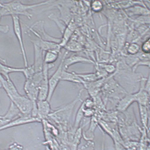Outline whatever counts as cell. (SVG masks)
I'll use <instances>...</instances> for the list:
<instances>
[{
    "label": "cell",
    "mask_w": 150,
    "mask_h": 150,
    "mask_svg": "<svg viewBox=\"0 0 150 150\" xmlns=\"http://www.w3.org/2000/svg\"><path fill=\"white\" fill-rule=\"evenodd\" d=\"M35 38L31 39L33 45L38 46L43 51H47L52 50L61 51L62 47L59 44L50 41L44 40L41 38L35 36Z\"/></svg>",
    "instance_id": "obj_8"
},
{
    "label": "cell",
    "mask_w": 150,
    "mask_h": 150,
    "mask_svg": "<svg viewBox=\"0 0 150 150\" xmlns=\"http://www.w3.org/2000/svg\"><path fill=\"white\" fill-rule=\"evenodd\" d=\"M37 117L42 119L47 117L50 112V102L47 100L37 101Z\"/></svg>",
    "instance_id": "obj_12"
},
{
    "label": "cell",
    "mask_w": 150,
    "mask_h": 150,
    "mask_svg": "<svg viewBox=\"0 0 150 150\" xmlns=\"http://www.w3.org/2000/svg\"><path fill=\"white\" fill-rule=\"evenodd\" d=\"M140 66H144L149 67L150 60H139L137 63L132 67V71L134 72L138 67Z\"/></svg>",
    "instance_id": "obj_28"
},
{
    "label": "cell",
    "mask_w": 150,
    "mask_h": 150,
    "mask_svg": "<svg viewBox=\"0 0 150 150\" xmlns=\"http://www.w3.org/2000/svg\"><path fill=\"white\" fill-rule=\"evenodd\" d=\"M43 77L42 71L37 72L32 77L26 79L24 89L26 96L33 104V109H37L39 88Z\"/></svg>",
    "instance_id": "obj_2"
},
{
    "label": "cell",
    "mask_w": 150,
    "mask_h": 150,
    "mask_svg": "<svg viewBox=\"0 0 150 150\" xmlns=\"http://www.w3.org/2000/svg\"><path fill=\"white\" fill-rule=\"evenodd\" d=\"M129 16L140 15L141 16L149 15V10L143 6H135L131 7L125 10Z\"/></svg>",
    "instance_id": "obj_13"
},
{
    "label": "cell",
    "mask_w": 150,
    "mask_h": 150,
    "mask_svg": "<svg viewBox=\"0 0 150 150\" xmlns=\"http://www.w3.org/2000/svg\"><path fill=\"white\" fill-rule=\"evenodd\" d=\"M54 66L53 64L50 65L44 64L42 71L43 77L39 88L38 101L46 100L47 99L49 91V71Z\"/></svg>",
    "instance_id": "obj_4"
},
{
    "label": "cell",
    "mask_w": 150,
    "mask_h": 150,
    "mask_svg": "<svg viewBox=\"0 0 150 150\" xmlns=\"http://www.w3.org/2000/svg\"><path fill=\"white\" fill-rule=\"evenodd\" d=\"M67 51L72 52H79L82 51V46L80 43L74 40H70L64 47Z\"/></svg>",
    "instance_id": "obj_19"
},
{
    "label": "cell",
    "mask_w": 150,
    "mask_h": 150,
    "mask_svg": "<svg viewBox=\"0 0 150 150\" xmlns=\"http://www.w3.org/2000/svg\"><path fill=\"white\" fill-rule=\"evenodd\" d=\"M2 17V16H1V13H0V21H1V17Z\"/></svg>",
    "instance_id": "obj_33"
},
{
    "label": "cell",
    "mask_w": 150,
    "mask_h": 150,
    "mask_svg": "<svg viewBox=\"0 0 150 150\" xmlns=\"http://www.w3.org/2000/svg\"><path fill=\"white\" fill-rule=\"evenodd\" d=\"M78 63L94 65L96 64L95 62L89 58L77 55H72L65 58L63 63V69L67 70L70 66Z\"/></svg>",
    "instance_id": "obj_9"
},
{
    "label": "cell",
    "mask_w": 150,
    "mask_h": 150,
    "mask_svg": "<svg viewBox=\"0 0 150 150\" xmlns=\"http://www.w3.org/2000/svg\"><path fill=\"white\" fill-rule=\"evenodd\" d=\"M2 87V85H1V81H0V88H1Z\"/></svg>",
    "instance_id": "obj_32"
},
{
    "label": "cell",
    "mask_w": 150,
    "mask_h": 150,
    "mask_svg": "<svg viewBox=\"0 0 150 150\" xmlns=\"http://www.w3.org/2000/svg\"><path fill=\"white\" fill-rule=\"evenodd\" d=\"M134 102L135 100L134 94H127L119 101L117 109L120 112L125 111Z\"/></svg>",
    "instance_id": "obj_11"
},
{
    "label": "cell",
    "mask_w": 150,
    "mask_h": 150,
    "mask_svg": "<svg viewBox=\"0 0 150 150\" xmlns=\"http://www.w3.org/2000/svg\"><path fill=\"white\" fill-rule=\"evenodd\" d=\"M84 107L83 103V102L77 111L75 125L74 126V128L75 129H77V128H78L81 120L83 117L84 116Z\"/></svg>",
    "instance_id": "obj_24"
},
{
    "label": "cell",
    "mask_w": 150,
    "mask_h": 150,
    "mask_svg": "<svg viewBox=\"0 0 150 150\" xmlns=\"http://www.w3.org/2000/svg\"><path fill=\"white\" fill-rule=\"evenodd\" d=\"M98 65L104 69L108 74L111 75L116 73L117 71L116 67L115 65L108 63L97 64Z\"/></svg>",
    "instance_id": "obj_22"
},
{
    "label": "cell",
    "mask_w": 150,
    "mask_h": 150,
    "mask_svg": "<svg viewBox=\"0 0 150 150\" xmlns=\"http://www.w3.org/2000/svg\"><path fill=\"white\" fill-rule=\"evenodd\" d=\"M34 59L33 65L35 73L42 71L44 65V52L42 50L33 45Z\"/></svg>",
    "instance_id": "obj_10"
},
{
    "label": "cell",
    "mask_w": 150,
    "mask_h": 150,
    "mask_svg": "<svg viewBox=\"0 0 150 150\" xmlns=\"http://www.w3.org/2000/svg\"><path fill=\"white\" fill-rule=\"evenodd\" d=\"M60 51L52 50L46 52L44 56V63L46 64H52L57 60Z\"/></svg>",
    "instance_id": "obj_18"
},
{
    "label": "cell",
    "mask_w": 150,
    "mask_h": 150,
    "mask_svg": "<svg viewBox=\"0 0 150 150\" xmlns=\"http://www.w3.org/2000/svg\"><path fill=\"white\" fill-rule=\"evenodd\" d=\"M75 74L83 81L85 82H92L100 79L96 73H78L75 72Z\"/></svg>",
    "instance_id": "obj_20"
},
{
    "label": "cell",
    "mask_w": 150,
    "mask_h": 150,
    "mask_svg": "<svg viewBox=\"0 0 150 150\" xmlns=\"http://www.w3.org/2000/svg\"><path fill=\"white\" fill-rule=\"evenodd\" d=\"M13 21V27L14 32L16 36L17 39L19 44L23 56L24 65L25 67L28 66L26 54L22 38V31L21 25L19 16L17 15L11 16Z\"/></svg>",
    "instance_id": "obj_5"
},
{
    "label": "cell",
    "mask_w": 150,
    "mask_h": 150,
    "mask_svg": "<svg viewBox=\"0 0 150 150\" xmlns=\"http://www.w3.org/2000/svg\"><path fill=\"white\" fill-rule=\"evenodd\" d=\"M22 115L18 108L11 101L8 111L3 117L10 122Z\"/></svg>",
    "instance_id": "obj_16"
},
{
    "label": "cell",
    "mask_w": 150,
    "mask_h": 150,
    "mask_svg": "<svg viewBox=\"0 0 150 150\" xmlns=\"http://www.w3.org/2000/svg\"><path fill=\"white\" fill-rule=\"evenodd\" d=\"M61 81L82 84L83 82L76 75L75 72H69L64 70L62 73Z\"/></svg>",
    "instance_id": "obj_15"
},
{
    "label": "cell",
    "mask_w": 150,
    "mask_h": 150,
    "mask_svg": "<svg viewBox=\"0 0 150 150\" xmlns=\"http://www.w3.org/2000/svg\"><path fill=\"white\" fill-rule=\"evenodd\" d=\"M9 27L7 25H0V32L4 33H7L9 32Z\"/></svg>",
    "instance_id": "obj_30"
},
{
    "label": "cell",
    "mask_w": 150,
    "mask_h": 150,
    "mask_svg": "<svg viewBox=\"0 0 150 150\" xmlns=\"http://www.w3.org/2000/svg\"><path fill=\"white\" fill-rule=\"evenodd\" d=\"M24 68H15L8 66L0 63V74L6 79L10 78L9 74L15 72L23 73Z\"/></svg>",
    "instance_id": "obj_14"
},
{
    "label": "cell",
    "mask_w": 150,
    "mask_h": 150,
    "mask_svg": "<svg viewBox=\"0 0 150 150\" xmlns=\"http://www.w3.org/2000/svg\"><path fill=\"white\" fill-rule=\"evenodd\" d=\"M82 150H94L92 144H87L83 148H82Z\"/></svg>",
    "instance_id": "obj_31"
},
{
    "label": "cell",
    "mask_w": 150,
    "mask_h": 150,
    "mask_svg": "<svg viewBox=\"0 0 150 150\" xmlns=\"http://www.w3.org/2000/svg\"><path fill=\"white\" fill-rule=\"evenodd\" d=\"M41 120L38 117H34L31 115H22L18 118L11 121L9 123L4 126L0 128V131L5 129L11 128V127L18 126L25 124L32 123L34 122H40Z\"/></svg>",
    "instance_id": "obj_6"
},
{
    "label": "cell",
    "mask_w": 150,
    "mask_h": 150,
    "mask_svg": "<svg viewBox=\"0 0 150 150\" xmlns=\"http://www.w3.org/2000/svg\"><path fill=\"white\" fill-rule=\"evenodd\" d=\"M51 1H45L32 4H25L20 1H15L9 2L0 3V13L1 16L10 15H22L29 19L32 18V15L29 13L28 10L40 6L49 4Z\"/></svg>",
    "instance_id": "obj_1"
},
{
    "label": "cell",
    "mask_w": 150,
    "mask_h": 150,
    "mask_svg": "<svg viewBox=\"0 0 150 150\" xmlns=\"http://www.w3.org/2000/svg\"><path fill=\"white\" fill-rule=\"evenodd\" d=\"M142 52L146 54H150V39L148 38L142 43L141 47Z\"/></svg>",
    "instance_id": "obj_27"
},
{
    "label": "cell",
    "mask_w": 150,
    "mask_h": 150,
    "mask_svg": "<svg viewBox=\"0 0 150 150\" xmlns=\"http://www.w3.org/2000/svg\"><path fill=\"white\" fill-rule=\"evenodd\" d=\"M49 18L51 20H52L53 21H54L57 26H58L60 31L62 34H63L65 29L67 28V26H65V24L63 22L61 21V20L58 19L57 17L52 14L49 15Z\"/></svg>",
    "instance_id": "obj_25"
},
{
    "label": "cell",
    "mask_w": 150,
    "mask_h": 150,
    "mask_svg": "<svg viewBox=\"0 0 150 150\" xmlns=\"http://www.w3.org/2000/svg\"><path fill=\"white\" fill-rule=\"evenodd\" d=\"M68 52L66 51L63 56L59 65L57 68L56 71L49 78V91L47 100L50 102L52 97L57 86L59 82L61 81L62 73L63 70V63L65 58L68 55Z\"/></svg>",
    "instance_id": "obj_3"
},
{
    "label": "cell",
    "mask_w": 150,
    "mask_h": 150,
    "mask_svg": "<svg viewBox=\"0 0 150 150\" xmlns=\"http://www.w3.org/2000/svg\"><path fill=\"white\" fill-rule=\"evenodd\" d=\"M22 73L23 74L26 79H29L32 77L35 73L33 65L25 67Z\"/></svg>",
    "instance_id": "obj_26"
},
{
    "label": "cell",
    "mask_w": 150,
    "mask_h": 150,
    "mask_svg": "<svg viewBox=\"0 0 150 150\" xmlns=\"http://www.w3.org/2000/svg\"><path fill=\"white\" fill-rule=\"evenodd\" d=\"M147 78L144 77H141L140 80V87L138 91L134 93L135 102L138 104L142 105L148 107L149 105V94L144 90L145 85Z\"/></svg>",
    "instance_id": "obj_7"
},
{
    "label": "cell",
    "mask_w": 150,
    "mask_h": 150,
    "mask_svg": "<svg viewBox=\"0 0 150 150\" xmlns=\"http://www.w3.org/2000/svg\"><path fill=\"white\" fill-rule=\"evenodd\" d=\"M6 150H22V148L19 144L15 143L10 145Z\"/></svg>",
    "instance_id": "obj_29"
},
{
    "label": "cell",
    "mask_w": 150,
    "mask_h": 150,
    "mask_svg": "<svg viewBox=\"0 0 150 150\" xmlns=\"http://www.w3.org/2000/svg\"><path fill=\"white\" fill-rule=\"evenodd\" d=\"M91 8L94 13H99L103 9V4L101 1H92L91 4Z\"/></svg>",
    "instance_id": "obj_23"
},
{
    "label": "cell",
    "mask_w": 150,
    "mask_h": 150,
    "mask_svg": "<svg viewBox=\"0 0 150 150\" xmlns=\"http://www.w3.org/2000/svg\"><path fill=\"white\" fill-rule=\"evenodd\" d=\"M139 115L143 127L148 132L149 131L148 127V107H147L138 105Z\"/></svg>",
    "instance_id": "obj_17"
},
{
    "label": "cell",
    "mask_w": 150,
    "mask_h": 150,
    "mask_svg": "<svg viewBox=\"0 0 150 150\" xmlns=\"http://www.w3.org/2000/svg\"><path fill=\"white\" fill-rule=\"evenodd\" d=\"M140 46L137 43H132L127 46V53L130 55H135L139 52Z\"/></svg>",
    "instance_id": "obj_21"
}]
</instances>
